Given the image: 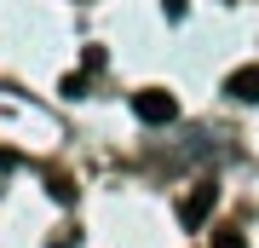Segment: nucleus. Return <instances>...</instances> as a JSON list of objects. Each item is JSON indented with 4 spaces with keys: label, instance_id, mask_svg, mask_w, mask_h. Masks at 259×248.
<instances>
[{
    "label": "nucleus",
    "instance_id": "f03ea898",
    "mask_svg": "<svg viewBox=\"0 0 259 248\" xmlns=\"http://www.w3.org/2000/svg\"><path fill=\"white\" fill-rule=\"evenodd\" d=\"M213 202H219V185H196V196L185 202V225H202L213 214Z\"/></svg>",
    "mask_w": 259,
    "mask_h": 248
},
{
    "label": "nucleus",
    "instance_id": "f257e3e1",
    "mask_svg": "<svg viewBox=\"0 0 259 248\" xmlns=\"http://www.w3.org/2000/svg\"><path fill=\"white\" fill-rule=\"evenodd\" d=\"M133 110H139V121H150V127H167V121L179 116V104L167 98V92H139V104H133Z\"/></svg>",
    "mask_w": 259,
    "mask_h": 248
},
{
    "label": "nucleus",
    "instance_id": "7ed1b4c3",
    "mask_svg": "<svg viewBox=\"0 0 259 248\" xmlns=\"http://www.w3.org/2000/svg\"><path fill=\"white\" fill-rule=\"evenodd\" d=\"M231 98H248V104H259V64H242V69L231 75Z\"/></svg>",
    "mask_w": 259,
    "mask_h": 248
},
{
    "label": "nucleus",
    "instance_id": "20e7f679",
    "mask_svg": "<svg viewBox=\"0 0 259 248\" xmlns=\"http://www.w3.org/2000/svg\"><path fill=\"white\" fill-rule=\"evenodd\" d=\"M213 248H248V242H242L236 231H219V237H213Z\"/></svg>",
    "mask_w": 259,
    "mask_h": 248
}]
</instances>
